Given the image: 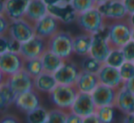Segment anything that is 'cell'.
Here are the masks:
<instances>
[{"label":"cell","mask_w":134,"mask_h":123,"mask_svg":"<svg viewBox=\"0 0 134 123\" xmlns=\"http://www.w3.org/2000/svg\"><path fill=\"white\" fill-rule=\"evenodd\" d=\"M49 99L58 109L69 111L79 95V90L75 85L58 84L50 92Z\"/></svg>","instance_id":"1"},{"label":"cell","mask_w":134,"mask_h":123,"mask_svg":"<svg viewBox=\"0 0 134 123\" xmlns=\"http://www.w3.org/2000/svg\"><path fill=\"white\" fill-rule=\"evenodd\" d=\"M132 39V26L127 19L112 21L109 25L108 40L112 48H121Z\"/></svg>","instance_id":"2"},{"label":"cell","mask_w":134,"mask_h":123,"mask_svg":"<svg viewBox=\"0 0 134 123\" xmlns=\"http://www.w3.org/2000/svg\"><path fill=\"white\" fill-rule=\"evenodd\" d=\"M73 37H72V35L69 32L58 30L48 39V49L64 60L69 59L74 54Z\"/></svg>","instance_id":"3"},{"label":"cell","mask_w":134,"mask_h":123,"mask_svg":"<svg viewBox=\"0 0 134 123\" xmlns=\"http://www.w3.org/2000/svg\"><path fill=\"white\" fill-rule=\"evenodd\" d=\"M105 18L102 16L97 7H92L90 10L78 14L76 22L78 26L85 33L95 35L99 33L105 26Z\"/></svg>","instance_id":"4"},{"label":"cell","mask_w":134,"mask_h":123,"mask_svg":"<svg viewBox=\"0 0 134 123\" xmlns=\"http://www.w3.org/2000/svg\"><path fill=\"white\" fill-rule=\"evenodd\" d=\"M108 35H109V25H105V26L99 33L93 35L90 52V56L103 64L106 62L108 57L112 49L108 40Z\"/></svg>","instance_id":"5"},{"label":"cell","mask_w":134,"mask_h":123,"mask_svg":"<svg viewBox=\"0 0 134 123\" xmlns=\"http://www.w3.org/2000/svg\"><path fill=\"white\" fill-rule=\"evenodd\" d=\"M7 34L9 37L18 40L21 44L36 36L34 24L25 18L10 21Z\"/></svg>","instance_id":"6"},{"label":"cell","mask_w":134,"mask_h":123,"mask_svg":"<svg viewBox=\"0 0 134 123\" xmlns=\"http://www.w3.org/2000/svg\"><path fill=\"white\" fill-rule=\"evenodd\" d=\"M97 7L106 20H124L127 19L129 16L123 1L120 0H108L105 3L98 5Z\"/></svg>","instance_id":"7"},{"label":"cell","mask_w":134,"mask_h":123,"mask_svg":"<svg viewBox=\"0 0 134 123\" xmlns=\"http://www.w3.org/2000/svg\"><path fill=\"white\" fill-rule=\"evenodd\" d=\"M48 50V40L38 36H34L27 42L22 43L20 55L24 59L41 58L43 54Z\"/></svg>","instance_id":"8"},{"label":"cell","mask_w":134,"mask_h":123,"mask_svg":"<svg viewBox=\"0 0 134 123\" xmlns=\"http://www.w3.org/2000/svg\"><path fill=\"white\" fill-rule=\"evenodd\" d=\"M81 69L76 63L67 59L64 61L62 66L54 73L58 84L62 85H75Z\"/></svg>","instance_id":"9"},{"label":"cell","mask_w":134,"mask_h":123,"mask_svg":"<svg viewBox=\"0 0 134 123\" xmlns=\"http://www.w3.org/2000/svg\"><path fill=\"white\" fill-rule=\"evenodd\" d=\"M7 82L14 90L16 96L28 90H34V77L24 69L13 75L8 76Z\"/></svg>","instance_id":"10"},{"label":"cell","mask_w":134,"mask_h":123,"mask_svg":"<svg viewBox=\"0 0 134 123\" xmlns=\"http://www.w3.org/2000/svg\"><path fill=\"white\" fill-rule=\"evenodd\" d=\"M100 84L106 85L114 88H120L123 86L124 80L120 76L118 68L111 67L107 64H103L102 67L97 73Z\"/></svg>","instance_id":"11"},{"label":"cell","mask_w":134,"mask_h":123,"mask_svg":"<svg viewBox=\"0 0 134 123\" xmlns=\"http://www.w3.org/2000/svg\"><path fill=\"white\" fill-rule=\"evenodd\" d=\"M59 23L60 22L54 16L48 13L42 18H40L38 21L34 23L36 35L48 40L58 31Z\"/></svg>","instance_id":"12"},{"label":"cell","mask_w":134,"mask_h":123,"mask_svg":"<svg viewBox=\"0 0 134 123\" xmlns=\"http://www.w3.org/2000/svg\"><path fill=\"white\" fill-rule=\"evenodd\" d=\"M25 59L19 53L7 52L0 56V69L8 77L24 69Z\"/></svg>","instance_id":"13"},{"label":"cell","mask_w":134,"mask_h":123,"mask_svg":"<svg viewBox=\"0 0 134 123\" xmlns=\"http://www.w3.org/2000/svg\"><path fill=\"white\" fill-rule=\"evenodd\" d=\"M118 90L117 88L99 83V86L91 93V96L98 108L104 106H115Z\"/></svg>","instance_id":"14"},{"label":"cell","mask_w":134,"mask_h":123,"mask_svg":"<svg viewBox=\"0 0 134 123\" xmlns=\"http://www.w3.org/2000/svg\"><path fill=\"white\" fill-rule=\"evenodd\" d=\"M97 108L91 94L79 92L78 97L69 111H72L82 118H85L96 113Z\"/></svg>","instance_id":"15"},{"label":"cell","mask_w":134,"mask_h":123,"mask_svg":"<svg viewBox=\"0 0 134 123\" xmlns=\"http://www.w3.org/2000/svg\"><path fill=\"white\" fill-rule=\"evenodd\" d=\"M14 105L20 111L27 113L40 107L41 99L37 91L34 88L16 96Z\"/></svg>","instance_id":"16"},{"label":"cell","mask_w":134,"mask_h":123,"mask_svg":"<svg viewBox=\"0 0 134 123\" xmlns=\"http://www.w3.org/2000/svg\"><path fill=\"white\" fill-rule=\"evenodd\" d=\"M48 10L49 14H51L58 21L64 24H70L76 21L78 16V13L71 4L48 5Z\"/></svg>","instance_id":"17"},{"label":"cell","mask_w":134,"mask_h":123,"mask_svg":"<svg viewBox=\"0 0 134 123\" xmlns=\"http://www.w3.org/2000/svg\"><path fill=\"white\" fill-rule=\"evenodd\" d=\"M30 0H5V15L10 21L24 18Z\"/></svg>","instance_id":"18"},{"label":"cell","mask_w":134,"mask_h":123,"mask_svg":"<svg viewBox=\"0 0 134 123\" xmlns=\"http://www.w3.org/2000/svg\"><path fill=\"white\" fill-rule=\"evenodd\" d=\"M99 85V80L97 74L81 70L75 86L79 92L91 94Z\"/></svg>","instance_id":"19"},{"label":"cell","mask_w":134,"mask_h":123,"mask_svg":"<svg viewBox=\"0 0 134 123\" xmlns=\"http://www.w3.org/2000/svg\"><path fill=\"white\" fill-rule=\"evenodd\" d=\"M115 107L124 115L134 114V94L123 87L119 88Z\"/></svg>","instance_id":"20"},{"label":"cell","mask_w":134,"mask_h":123,"mask_svg":"<svg viewBox=\"0 0 134 123\" xmlns=\"http://www.w3.org/2000/svg\"><path fill=\"white\" fill-rule=\"evenodd\" d=\"M47 14H48V5L44 0H30L25 18L34 24Z\"/></svg>","instance_id":"21"},{"label":"cell","mask_w":134,"mask_h":123,"mask_svg":"<svg viewBox=\"0 0 134 123\" xmlns=\"http://www.w3.org/2000/svg\"><path fill=\"white\" fill-rule=\"evenodd\" d=\"M58 85L54 74L44 71L34 79V88L37 91L49 94Z\"/></svg>","instance_id":"22"},{"label":"cell","mask_w":134,"mask_h":123,"mask_svg":"<svg viewBox=\"0 0 134 123\" xmlns=\"http://www.w3.org/2000/svg\"><path fill=\"white\" fill-rule=\"evenodd\" d=\"M93 35L83 33L73 37V51L74 54L80 57H86L90 55V48L92 44Z\"/></svg>","instance_id":"23"},{"label":"cell","mask_w":134,"mask_h":123,"mask_svg":"<svg viewBox=\"0 0 134 123\" xmlns=\"http://www.w3.org/2000/svg\"><path fill=\"white\" fill-rule=\"evenodd\" d=\"M41 60H42L43 67H44V71L52 74L56 72L65 61L63 58H61L48 49L41 56Z\"/></svg>","instance_id":"24"},{"label":"cell","mask_w":134,"mask_h":123,"mask_svg":"<svg viewBox=\"0 0 134 123\" xmlns=\"http://www.w3.org/2000/svg\"><path fill=\"white\" fill-rule=\"evenodd\" d=\"M24 69L27 71L28 74L32 76L35 79L41 73L44 72V67L41 58H30V59H25L24 63Z\"/></svg>","instance_id":"25"},{"label":"cell","mask_w":134,"mask_h":123,"mask_svg":"<svg viewBox=\"0 0 134 123\" xmlns=\"http://www.w3.org/2000/svg\"><path fill=\"white\" fill-rule=\"evenodd\" d=\"M48 112L44 107L37 108L27 114V123H46L48 120Z\"/></svg>","instance_id":"26"},{"label":"cell","mask_w":134,"mask_h":123,"mask_svg":"<svg viewBox=\"0 0 134 123\" xmlns=\"http://www.w3.org/2000/svg\"><path fill=\"white\" fill-rule=\"evenodd\" d=\"M102 65L103 63H101L100 61L96 59L90 55H88L86 57H83V59L80 63V68L81 70L83 71L97 74L100 69V68L102 67Z\"/></svg>","instance_id":"27"},{"label":"cell","mask_w":134,"mask_h":123,"mask_svg":"<svg viewBox=\"0 0 134 123\" xmlns=\"http://www.w3.org/2000/svg\"><path fill=\"white\" fill-rule=\"evenodd\" d=\"M117 108L115 106H104L97 108L96 114L102 123H113L116 116Z\"/></svg>","instance_id":"28"},{"label":"cell","mask_w":134,"mask_h":123,"mask_svg":"<svg viewBox=\"0 0 134 123\" xmlns=\"http://www.w3.org/2000/svg\"><path fill=\"white\" fill-rule=\"evenodd\" d=\"M125 58H124L123 52L121 48H112L108 57L105 64L109 65L114 68H120L122 64L125 62Z\"/></svg>","instance_id":"29"},{"label":"cell","mask_w":134,"mask_h":123,"mask_svg":"<svg viewBox=\"0 0 134 123\" xmlns=\"http://www.w3.org/2000/svg\"><path fill=\"white\" fill-rule=\"evenodd\" d=\"M68 112L64 109H51L48 112V123H67Z\"/></svg>","instance_id":"30"},{"label":"cell","mask_w":134,"mask_h":123,"mask_svg":"<svg viewBox=\"0 0 134 123\" xmlns=\"http://www.w3.org/2000/svg\"><path fill=\"white\" fill-rule=\"evenodd\" d=\"M71 5L77 11L78 14L83 13L87 10H90L92 7H95L96 5L93 0H72Z\"/></svg>","instance_id":"31"},{"label":"cell","mask_w":134,"mask_h":123,"mask_svg":"<svg viewBox=\"0 0 134 123\" xmlns=\"http://www.w3.org/2000/svg\"><path fill=\"white\" fill-rule=\"evenodd\" d=\"M119 70L124 81L131 79L134 77V63L131 61H125L119 68Z\"/></svg>","instance_id":"32"},{"label":"cell","mask_w":134,"mask_h":123,"mask_svg":"<svg viewBox=\"0 0 134 123\" xmlns=\"http://www.w3.org/2000/svg\"><path fill=\"white\" fill-rule=\"evenodd\" d=\"M126 61L134 62V41L131 39L124 47L121 48Z\"/></svg>","instance_id":"33"},{"label":"cell","mask_w":134,"mask_h":123,"mask_svg":"<svg viewBox=\"0 0 134 123\" xmlns=\"http://www.w3.org/2000/svg\"><path fill=\"white\" fill-rule=\"evenodd\" d=\"M10 25V20L7 18L5 14L0 15V36H4L7 34Z\"/></svg>","instance_id":"34"},{"label":"cell","mask_w":134,"mask_h":123,"mask_svg":"<svg viewBox=\"0 0 134 123\" xmlns=\"http://www.w3.org/2000/svg\"><path fill=\"white\" fill-rule=\"evenodd\" d=\"M21 49V43L8 36V51L13 53H19Z\"/></svg>","instance_id":"35"},{"label":"cell","mask_w":134,"mask_h":123,"mask_svg":"<svg viewBox=\"0 0 134 123\" xmlns=\"http://www.w3.org/2000/svg\"><path fill=\"white\" fill-rule=\"evenodd\" d=\"M8 52V35L0 36V56Z\"/></svg>","instance_id":"36"},{"label":"cell","mask_w":134,"mask_h":123,"mask_svg":"<svg viewBox=\"0 0 134 123\" xmlns=\"http://www.w3.org/2000/svg\"><path fill=\"white\" fill-rule=\"evenodd\" d=\"M83 119L80 115L69 111L68 112V118H67V123H83Z\"/></svg>","instance_id":"37"},{"label":"cell","mask_w":134,"mask_h":123,"mask_svg":"<svg viewBox=\"0 0 134 123\" xmlns=\"http://www.w3.org/2000/svg\"><path fill=\"white\" fill-rule=\"evenodd\" d=\"M0 123H21L18 118L14 115L5 114L0 118Z\"/></svg>","instance_id":"38"},{"label":"cell","mask_w":134,"mask_h":123,"mask_svg":"<svg viewBox=\"0 0 134 123\" xmlns=\"http://www.w3.org/2000/svg\"><path fill=\"white\" fill-rule=\"evenodd\" d=\"M9 106L10 105L8 104L7 98H5V95H4L3 91H2L1 88H0V112H4Z\"/></svg>","instance_id":"39"},{"label":"cell","mask_w":134,"mask_h":123,"mask_svg":"<svg viewBox=\"0 0 134 123\" xmlns=\"http://www.w3.org/2000/svg\"><path fill=\"white\" fill-rule=\"evenodd\" d=\"M83 123H102V122L100 121V120L97 116V114L94 113V114L90 115L88 117H85L83 119Z\"/></svg>","instance_id":"40"},{"label":"cell","mask_w":134,"mask_h":123,"mask_svg":"<svg viewBox=\"0 0 134 123\" xmlns=\"http://www.w3.org/2000/svg\"><path fill=\"white\" fill-rule=\"evenodd\" d=\"M122 87L124 88H126L127 90H129L131 93L134 94V77H131V79H128V80L124 81Z\"/></svg>","instance_id":"41"},{"label":"cell","mask_w":134,"mask_h":123,"mask_svg":"<svg viewBox=\"0 0 134 123\" xmlns=\"http://www.w3.org/2000/svg\"><path fill=\"white\" fill-rule=\"evenodd\" d=\"M123 4L128 14H134V0H123Z\"/></svg>","instance_id":"42"},{"label":"cell","mask_w":134,"mask_h":123,"mask_svg":"<svg viewBox=\"0 0 134 123\" xmlns=\"http://www.w3.org/2000/svg\"><path fill=\"white\" fill-rule=\"evenodd\" d=\"M44 2L48 7V5H60V4H71L72 0H44Z\"/></svg>","instance_id":"43"},{"label":"cell","mask_w":134,"mask_h":123,"mask_svg":"<svg viewBox=\"0 0 134 123\" xmlns=\"http://www.w3.org/2000/svg\"><path fill=\"white\" fill-rule=\"evenodd\" d=\"M7 76L1 70V69H0V87H1L4 83L7 82Z\"/></svg>","instance_id":"44"},{"label":"cell","mask_w":134,"mask_h":123,"mask_svg":"<svg viewBox=\"0 0 134 123\" xmlns=\"http://www.w3.org/2000/svg\"><path fill=\"white\" fill-rule=\"evenodd\" d=\"M123 122L124 123H134V114L125 115Z\"/></svg>","instance_id":"45"},{"label":"cell","mask_w":134,"mask_h":123,"mask_svg":"<svg viewBox=\"0 0 134 123\" xmlns=\"http://www.w3.org/2000/svg\"><path fill=\"white\" fill-rule=\"evenodd\" d=\"M127 21L129 22V24L131 25L132 27H134V14H131L128 16Z\"/></svg>","instance_id":"46"},{"label":"cell","mask_w":134,"mask_h":123,"mask_svg":"<svg viewBox=\"0 0 134 123\" xmlns=\"http://www.w3.org/2000/svg\"><path fill=\"white\" fill-rule=\"evenodd\" d=\"M5 14V0H0V15Z\"/></svg>","instance_id":"47"},{"label":"cell","mask_w":134,"mask_h":123,"mask_svg":"<svg viewBox=\"0 0 134 123\" xmlns=\"http://www.w3.org/2000/svg\"><path fill=\"white\" fill-rule=\"evenodd\" d=\"M93 1H94V3H95L96 7H98V5H101V4L105 3V2L108 1V0H93Z\"/></svg>","instance_id":"48"},{"label":"cell","mask_w":134,"mask_h":123,"mask_svg":"<svg viewBox=\"0 0 134 123\" xmlns=\"http://www.w3.org/2000/svg\"><path fill=\"white\" fill-rule=\"evenodd\" d=\"M132 40L134 41V27H132Z\"/></svg>","instance_id":"49"},{"label":"cell","mask_w":134,"mask_h":123,"mask_svg":"<svg viewBox=\"0 0 134 123\" xmlns=\"http://www.w3.org/2000/svg\"><path fill=\"white\" fill-rule=\"evenodd\" d=\"M120 1H123V0H120Z\"/></svg>","instance_id":"50"},{"label":"cell","mask_w":134,"mask_h":123,"mask_svg":"<svg viewBox=\"0 0 134 123\" xmlns=\"http://www.w3.org/2000/svg\"><path fill=\"white\" fill-rule=\"evenodd\" d=\"M46 123H48V121H47V122H46Z\"/></svg>","instance_id":"51"},{"label":"cell","mask_w":134,"mask_h":123,"mask_svg":"<svg viewBox=\"0 0 134 123\" xmlns=\"http://www.w3.org/2000/svg\"><path fill=\"white\" fill-rule=\"evenodd\" d=\"M122 123H124V122H122Z\"/></svg>","instance_id":"52"},{"label":"cell","mask_w":134,"mask_h":123,"mask_svg":"<svg viewBox=\"0 0 134 123\" xmlns=\"http://www.w3.org/2000/svg\"><path fill=\"white\" fill-rule=\"evenodd\" d=\"M133 63H134V62H133Z\"/></svg>","instance_id":"53"}]
</instances>
